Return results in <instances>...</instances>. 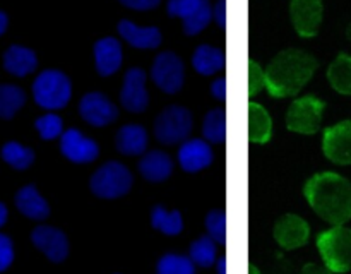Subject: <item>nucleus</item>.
Instances as JSON below:
<instances>
[{"label": "nucleus", "mask_w": 351, "mask_h": 274, "mask_svg": "<svg viewBox=\"0 0 351 274\" xmlns=\"http://www.w3.org/2000/svg\"><path fill=\"white\" fill-rule=\"evenodd\" d=\"M139 171L147 182L160 184L170 178L173 171V161L163 151H149L141 158Z\"/></svg>", "instance_id": "412c9836"}, {"label": "nucleus", "mask_w": 351, "mask_h": 274, "mask_svg": "<svg viewBox=\"0 0 351 274\" xmlns=\"http://www.w3.org/2000/svg\"><path fill=\"white\" fill-rule=\"evenodd\" d=\"M60 151L72 163H91L99 156V146L81 130L69 129L60 136Z\"/></svg>", "instance_id": "4468645a"}, {"label": "nucleus", "mask_w": 351, "mask_h": 274, "mask_svg": "<svg viewBox=\"0 0 351 274\" xmlns=\"http://www.w3.org/2000/svg\"><path fill=\"white\" fill-rule=\"evenodd\" d=\"M216 273L218 274H226L228 273V262H226V257H219L218 264H216Z\"/></svg>", "instance_id": "a19ab883"}, {"label": "nucleus", "mask_w": 351, "mask_h": 274, "mask_svg": "<svg viewBox=\"0 0 351 274\" xmlns=\"http://www.w3.org/2000/svg\"><path fill=\"white\" fill-rule=\"evenodd\" d=\"M7 29V16L0 10V34H3V31Z\"/></svg>", "instance_id": "79ce46f5"}, {"label": "nucleus", "mask_w": 351, "mask_h": 274, "mask_svg": "<svg viewBox=\"0 0 351 274\" xmlns=\"http://www.w3.org/2000/svg\"><path fill=\"white\" fill-rule=\"evenodd\" d=\"M206 229L215 242L226 243V214L221 209H213L206 216Z\"/></svg>", "instance_id": "473e14b6"}, {"label": "nucleus", "mask_w": 351, "mask_h": 274, "mask_svg": "<svg viewBox=\"0 0 351 274\" xmlns=\"http://www.w3.org/2000/svg\"><path fill=\"white\" fill-rule=\"evenodd\" d=\"M12 260H14L12 242H10L9 236L0 235V273L5 271L7 267L12 264Z\"/></svg>", "instance_id": "c9c22d12"}, {"label": "nucleus", "mask_w": 351, "mask_h": 274, "mask_svg": "<svg viewBox=\"0 0 351 274\" xmlns=\"http://www.w3.org/2000/svg\"><path fill=\"white\" fill-rule=\"evenodd\" d=\"M167 12L170 17H180L184 21V33L195 36L213 19V9L209 0H168Z\"/></svg>", "instance_id": "6e6552de"}, {"label": "nucleus", "mask_w": 351, "mask_h": 274, "mask_svg": "<svg viewBox=\"0 0 351 274\" xmlns=\"http://www.w3.org/2000/svg\"><path fill=\"white\" fill-rule=\"evenodd\" d=\"M93 53H95V64L96 71L103 77H108L113 75L120 68L123 62V51L122 45L119 40L112 36L101 38L95 43L93 48Z\"/></svg>", "instance_id": "f3484780"}, {"label": "nucleus", "mask_w": 351, "mask_h": 274, "mask_svg": "<svg viewBox=\"0 0 351 274\" xmlns=\"http://www.w3.org/2000/svg\"><path fill=\"white\" fill-rule=\"evenodd\" d=\"M305 199L324 221L343 226L351 219V182L332 171H322L307 180Z\"/></svg>", "instance_id": "f257e3e1"}, {"label": "nucleus", "mask_w": 351, "mask_h": 274, "mask_svg": "<svg viewBox=\"0 0 351 274\" xmlns=\"http://www.w3.org/2000/svg\"><path fill=\"white\" fill-rule=\"evenodd\" d=\"M346 38L351 41V23L348 24V27H346Z\"/></svg>", "instance_id": "a18cd8bd"}, {"label": "nucleus", "mask_w": 351, "mask_h": 274, "mask_svg": "<svg viewBox=\"0 0 351 274\" xmlns=\"http://www.w3.org/2000/svg\"><path fill=\"white\" fill-rule=\"evenodd\" d=\"M202 136L206 140L223 144L226 140V113L223 108H213L206 113L202 122Z\"/></svg>", "instance_id": "cd10ccee"}, {"label": "nucleus", "mask_w": 351, "mask_h": 274, "mask_svg": "<svg viewBox=\"0 0 351 274\" xmlns=\"http://www.w3.org/2000/svg\"><path fill=\"white\" fill-rule=\"evenodd\" d=\"M16 206L29 219L41 221V219H47L50 216V206L41 197L34 185H26L17 192Z\"/></svg>", "instance_id": "4be33fe9"}, {"label": "nucleus", "mask_w": 351, "mask_h": 274, "mask_svg": "<svg viewBox=\"0 0 351 274\" xmlns=\"http://www.w3.org/2000/svg\"><path fill=\"white\" fill-rule=\"evenodd\" d=\"M34 247L45 253L51 262H62L69 256V240L64 232L53 226H36L31 233Z\"/></svg>", "instance_id": "dca6fc26"}, {"label": "nucleus", "mask_w": 351, "mask_h": 274, "mask_svg": "<svg viewBox=\"0 0 351 274\" xmlns=\"http://www.w3.org/2000/svg\"><path fill=\"white\" fill-rule=\"evenodd\" d=\"M226 64L225 51L211 45H199L192 55V65L201 75H213L223 71Z\"/></svg>", "instance_id": "b1692460"}, {"label": "nucleus", "mask_w": 351, "mask_h": 274, "mask_svg": "<svg viewBox=\"0 0 351 274\" xmlns=\"http://www.w3.org/2000/svg\"><path fill=\"white\" fill-rule=\"evenodd\" d=\"M156 274H195V267L191 257L167 253L158 260Z\"/></svg>", "instance_id": "2f4dec72"}, {"label": "nucleus", "mask_w": 351, "mask_h": 274, "mask_svg": "<svg viewBox=\"0 0 351 274\" xmlns=\"http://www.w3.org/2000/svg\"><path fill=\"white\" fill-rule=\"evenodd\" d=\"M151 225L154 229L161 232L163 235L175 236L180 235L184 229V219H182L180 211H167L163 206H154L151 212Z\"/></svg>", "instance_id": "bb28decb"}, {"label": "nucleus", "mask_w": 351, "mask_h": 274, "mask_svg": "<svg viewBox=\"0 0 351 274\" xmlns=\"http://www.w3.org/2000/svg\"><path fill=\"white\" fill-rule=\"evenodd\" d=\"M319 62L314 55L298 48L280 51L269 62L266 72V89L273 98H287L300 92L315 74Z\"/></svg>", "instance_id": "f03ea898"}, {"label": "nucleus", "mask_w": 351, "mask_h": 274, "mask_svg": "<svg viewBox=\"0 0 351 274\" xmlns=\"http://www.w3.org/2000/svg\"><path fill=\"white\" fill-rule=\"evenodd\" d=\"M194 127L191 110L180 105L167 106L154 120V136L167 146L185 142Z\"/></svg>", "instance_id": "423d86ee"}, {"label": "nucleus", "mask_w": 351, "mask_h": 274, "mask_svg": "<svg viewBox=\"0 0 351 274\" xmlns=\"http://www.w3.org/2000/svg\"><path fill=\"white\" fill-rule=\"evenodd\" d=\"M26 103V95L12 84H0V119H12Z\"/></svg>", "instance_id": "c85d7f7f"}, {"label": "nucleus", "mask_w": 351, "mask_h": 274, "mask_svg": "<svg viewBox=\"0 0 351 274\" xmlns=\"http://www.w3.org/2000/svg\"><path fill=\"white\" fill-rule=\"evenodd\" d=\"M119 2L134 10H149L160 5L161 0H119Z\"/></svg>", "instance_id": "e433bc0d"}, {"label": "nucleus", "mask_w": 351, "mask_h": 274, "mask_svg": "<svg viewBox=\"0 0 351 274\" xmlns=\"http://www.w3.org/2000/svg\"><path fill=\"white\" fill-rule=\"evenodd\" d=\"M326 103L317 96H302L290 105L287 112V127L288 130L297 134L311 136L321 129L322 113H324Z\"/></svg>", "instance_id": "0eeeda50"}, {"label": "nucleus", "mask_w": 351, "mask_h": 274, "mask_svg": "<svg viewBox=\"0 0 351 274\" xmlns=\"http://www.w3.org/2000/svg\"><path fill=\"white\" fill-rule=\"evenodd\" d=\"M322 0H291L290 16L295 31L302 38H314L322 23Z\"/></svg>", "instance_id": "9b49d317"}, {"label": "nucleus", "mask_w": 351, "mask_h": 274, "mask_svg": "<svg viewBox=\"0 0 351 274\" xmlns=\"http://www.w3.org/2000/svg\"><path fill=\"white\" fill-rule=\"evenodd\" d=\"M115 146L119 153L125 156H139L147 149V130L137 123H127L120 127L115 137Z\"/></svg>", "instance_id": "aec40b11"}, {"label": "nucleus", "mask_w": 351, "mask_h": 274, "mask_svg": "<svg viewBox=\"0 0 351 274\" xmlns=\"http://www.w3.org/2000/svg\"><path fill=\"white\" fill-rule=\"evenodd\" d=\"M34 101L45 110H60L71 101L72 84L67 74L57 68L40 72L33 82Z\"/></svg>", "instance_id": "7ed1b4c3"}, {"label": "nucleus", "mask_w": 351, "mask_h": 274, "mask_svg": "<svg viewBox=\"0 0 351 274\" xmlns=\"http://www.w3.org/2000/svg\"><path fill=\"white\" fill-rule=\"evenodd\" d=\"M119 34L134 48L153 50L161 45V31L154 26H137L132 21L122 19L117 26Z\"/></svg>", "instance_id": "6ab92c4d"}, {"label": "nucleus", "mask_w": 351, "mask_h": 274, "mask_svg": "<svg viewBox=\"0 0 351 274\" xmlns=\"http://www.w3.org/2000/svg\"><path fill=\"white\" fill-rule=\"evenodd\" d=\"M5 219H7V209H5V206H3L2 202H0V226H2L3 223H5Z\"/></svg>", "instance_id": "37998d69"}, {"label": "nucleus", "mask_w": 351, "mask_h": 274, "mask_svg": "<svg viewBox=\"0 0 351 274\" xmlns=\"http://www.w3.org/2000/svg\"><path fill=\"white\" fill-rule=\"evenodd\" d=\"M274 238L283 249L293 250L305 245L311 235L307 221L297 214H283L274 225Z\"/></svg>", "instance_id": "2eb2a0df"}, {"label": "nucleus", "mask_w": 351, "mask_h": 274, "mask_svg": "<svg viewBox=\"0 0 351 274\" xmlns=\"http://www.w3.org/2000/svg\"><path fill=\"white\" fill-rule=\"evenodd\" d=\"M178 163L187 173H197L213 163V151L202 139H187L178 149Z\"/></svg>", "instance_id": "a211bd4d"}, {"label": "nucleus", "mask_w": 351, "mask_h": 274, "mask_svg": "<svg viewBox=\"0 0 351 274\" xmlns=\"http://www.w3.org/2000/svg\"><path fill=\"white\" fill-rule=\"evenodd\" d=\"M2 158L5 160V163H9L16 170H26L34 161V153L29 147L12 140L2 147Z\"/></svg>", "instance_id": "7c9ffc66"}, {"label": "nucleus", "mask_w": 351, "mask_h": 274, "mask_svg": "<svg viewBox=\"0 0 351 274\" xmlns=\"http://www.w3.org/2000/svg\"><path fill=\"white\" fill-rule=\"evenodd\" d=\"M38 58L33 50L26 47H19V45H12L7 48L3 53V67L9 74L17 75V77H24V75L31 74L36 68Z\"/></svg>", "instance_id": "5701e85b"}, {"label": "nucleus", "mask_w": 351, "mask_h": 274, "mask_svg": "<svg viewBox=\"0 0 351 274\" xmlns=\"http://www.w3.org/2000/svg\"><path fill=\"white\" fill-rule=\"evenodd\" d=\"M328 81L339 95H351V55L339 53L328 68Z\"/></svg>", "instance_id": "a878e982"}, {"label": "nucleus", "mask_w": 351, "mask_h": 274, "mask_svg": "<svg viewBox=\"0 0 351 274\" xmlns=\"http://www.w3.org/2000/svg\"><path fill=\"white\" fill-rule=\"evenodd\" d=\"M322 151L332 163L351 164V120H343L324 130Z\"/></svg>", "instance_id": "f8f14e48"}, {"label": "nucleus", "mask_w": 351, "mask_h": 274, "mask_svg": "<svg viewBox=\"0 0 351 274\" xmlns=\"http://www.w3.org/2000/svg\"><path fill=\"white\" fill-rule=\"evenodd\" d=\"M79 115L93 127H105L119 119V108L103 92L91 91L79 101Z\"/></svg>", "instance_id": "9d476101"}, {"label": "nucleus", "mask_w": 351, "mask_h": 274, "mask_svg": "<svg viewBox=\"0 0 351 274\" xmlns=\"http://www.w3.org/2000/svg\"><path fill=\"white\" fill-rule=\"evenodd\" d=\"M34 127H36V130L40 132L41 139L45 140L57 139L58 136L64 134V122H62L60 116L55 115V113H47V115L36 119Z\"/></svg>", "instance_id": "72a5a7b5"}, {"label": "nucleus", "mask_w": 351, "mask_h": 274, "mask_svg": "<svg viewBox=\"0 0 351 274\" xmlns=\"http://www.w3.org/2000/svg\"><path fill=\"white\" fill-rule=\"evenodd\" d=\"M249 273H250V274H261L259 269H257L256 266H250V267H249Z\"/></svg>", "instance_id": "c03bdc74"}, {"label": "nucleus", "mask_w": 351, "mask_h": 274, "mask_svg": "<svg viewBox=\"0 0 351 274\" xmlns=\"http://www.w3.org/2000/svg\"><path fill=\"white\" fill-rule=\"evenodd\" d=\"M130 187H132V173L125 164L119 161H108L101 164L89 180L91 192L101 199L123 197Z\"/></svg>", "instance_id": "39448f33"}, {"label": "nucleus", "mask_w": 351, "mask_h": 274, "mask_svg": "<svg viewBox=\"0 0 351 274\" xmlns=\"http://www.w3.org/2000/svg\"><path fill=\"white\" fill-rule=\"evenodd\" d=\"M184 62L173 51H161L156 55L151 67V79L154 84L168 95H175L184 86Z\"/></svg>", "instance_id": "1a4fd4ad"}, {"label": "nucleus", "mask_w": 351, "mask_h": 274, "mask_svg": "<svg viewBox=\"0 0 351 274\" xmlns=\"http://www.w3.org/2000/svg\"><path fill=\"white\" fill-rule=\"evenodd\" d=\"M191 259L195 266L211 267L216 260V242L209 235L199 236L191 243Z\"/></svg>", "instance_id": "c756f323"}, {"label": "nucleus", "mask_w": 351, "mask_h": 274, "mask_svg": "<svg viewBox=\"0 0 351 274\" xmlns=\"http://www.w3.org/2000/svg\"><path fill=\"white\" fill-rule=\"evenodd\" d=\"M273 134V120L259 103L249 105V139L250 142L266 144Z\"/></svg>", "instance_id": "393cba45"}, {"label": "nucleus", "mask_w": 351, "mask_h": 274, "mask_svg": "<svg viewBox=\"0 0 351 274\" xmlns=\"http://www.w3.org/2000/svg\"><path fill=\"white\" fill-rule=\"evenodd\" d=\"M263 88H266V72L256 60H249V95L256 96Z\"/></svg>", "instance_id": "f704fd0d"}, {"label": "nucleus", "mask_w": 351, "mask_h": 274, "mask_svg": "<svg viewBox=\"0 0 351 274\" xmlns=\"http://www.w3.org/2000/svg\"><path fill=\"white\" fill-rule=\"evenodd\" d=\"M317 247L326 267L332 273H346L351 269V229L345 226L322 232L317 236Z\"/></svg>", "instance_id": "20e7f679"}, {"label": "nucleus", "mask_w": 351, "mask_h": 274, "mask_svg": "<svg viewBox=\"0 0 351 274\" xmlns=\"http://www.w3.org/2000/svg\"><path fill=\"white\" fill-rule=\"evenodd\" d=\"M300 274H332V271H329L328 267L319 266V264H307V266H304Z\"/></svg>", "instance_id": "ea45409f"}, {"label": "nucleus", "mask_w": 351, "mask_h": 274, "mask_svg": "<svg viewBox=\"0 0 351 274\" xmlns=\"http://www.w3.org/2000/svg\"><path fill=\"white\" fill-rule=\"evenodd\" d=\"M146 72L139 67H132L123 75V86L120 91V103L130 113H143L149 105L146 91Z\"/></svg>", "instance_id": "ddd939ff"}, {"label": "nucleus", "mask_w": 351, "mask_h": 274, "mask_svg": "<svg viewBox=\"0 0 351 274\" xmlns=\"http://www.w3.org/2000/svg\"><path fill=\"white\" fill-rule=\"evenodd\" d=\"M211 95L213 98L219 101H226V77H218L211 82Z\"/></svg>", "instance_id": "4c0bfd02"}, {"label": "nucleus", "mask_w": 351, "mask_h": 274, "mask_svg": "<svg viewBox=\"0 0 351 274\" xmlns=\"http://www.w3.org/2000/svg\"><path fill=\"white\" fill-rule=\"evenodd\" d=\"M213 17H215L216 24L225 29L226 19H228V16H226V0H218V2H216L215 9H213Z\"/></svg>", "instance_id": "58836bf2"}]
</instances>
